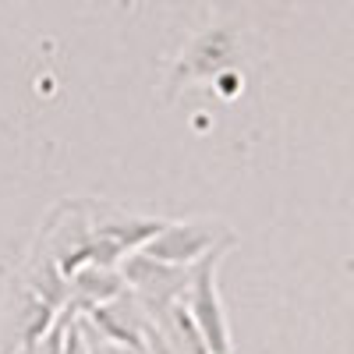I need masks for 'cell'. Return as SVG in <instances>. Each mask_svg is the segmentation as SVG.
Returning a JSON list of instances; mask_svg holds the SVG:
<instances>
[{"label":"cell","instance_id":"cell-3","mask_svg":"<svg viewBox=\"0 0 354 354\" xmlns=\"http://www.w3.org/2000/svg\"><path fill=\"white\" fill-rule=\"evenodd\" d=\"M216 245H234V234H227L216 223H195V220H167L142 248L177 266H192Z\"/></svg>","mask_w":354,"mask_h":354},{"label":"cell","instance_id":"cell-1","mask_svg":"<svg viewBox=\"0 0 354 354\" xmlns=\"http://www.w3.org/2000/svg\"><path fill=\"white\" fill-rule=\"evenodd\" d=\"M223 248H230V245H216L213 252H205L198 262H192L188 287L181 294V305L188 308L192 322L198 326L205 347L216 351V354H230V330H227L223 301H220V290H216V266H220Z\"/></svg>","mask_w":354,"mask_h":354},{"label":"cell","instance_id":"cell-6","mask_svg":"<svg viewBox=\"0 0 354 354\" xmlns=\"http://www.w3.org/2000/svg\"><path fill=\"white\" fill-rule=\"evenodd\" d=\"M85 344H88V340H85V326H82V322H71L61 354H85Z\"/></svg>","mask_w":354,"mask_h":354},{"label":"cell","instance_id":"cell-7","mask_svg":"<svg viewBox=\"0 0 354 354\" xmlns=\"http://www.w3.org/2000/svg\"><path fill=\"white\" fill-rule=\"evenodd\" d=\"M128 4H131V0H124V8H128Z\"/></svg>","mask_w":354,"mask_h":354},{"label":"cell","instance_id":"cell-8","mask_svg":"<svg viewBox=\"0 0 354 354\" xmlns=\"http://www.w3.org/2000/svg\"><path fill=\"white\" fill-rule=\"evenodd\" d=\"M205 354H216V351H205Z\"/></svg>","mask_w":354,"mask_h":354},{"label":"cell","instance_id":"cell-4","mask_svg":"<svg viewBox=\"0 0 354 354\" xmlns=\"http://www.w3.org/2000/svg\"><path fill=\"white\" fill-rule=\"evenodd\" d=\"M124 290H128V283H124V273L117 266L85 262L68 273V294L82 308H96V305H106L113 298H124Z\"/></svg>","mask_w":354,"mask_h":354},{"label":"cell","instance_id":"cell-2","mask_svg":"<svg viewBox=\"0 0 354 354\" xmlns=\"http://www.w3.org/2000/svg\"><path fill=\"white\" fill-rule=\"evenodd\" d=\"M121 273H124V283L138 294L142 308L167 312L170 305L181 301V294H185V287H188L192 266L163 262V259L149 255L145 248H131V252L121 259Z\"/></svg>","mask_w":354,"mask_h":354},{"label":"cell","instance_id":"cell-5","mask_svg":"<svg viewBox=\"0 0 354 354\" xmlns=\"http://www.w3.org/2000/svg\"><path fill=\"white\" fill-rule=\"evenodd\" d=\"M85 333L93 337V340H88V354H135V351H128V347H121V344L103 340L100 333H93V322H88V319H85Z\"/></svg>","mask_w":354,"mask_h":354}]
</instances>
